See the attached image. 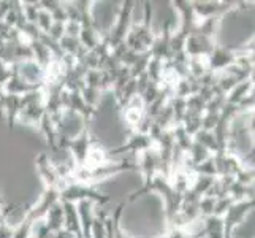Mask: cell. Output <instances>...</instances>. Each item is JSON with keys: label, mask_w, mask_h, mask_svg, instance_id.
<instances>
[{"label": "cell", "mask_w": 255, "mask_h": 238, "mask_svg": "<svg viewBox=\"0 0 255 238\" xmlns=\"http://www.w3.org/2000/svg\"><path fill=\"white\" fill-rule=\"evenodd\" d=\"M46 219H45V223H46V227H48V231L49 234H57L60 232L64 229V208H62V204H54L49 210H48V213L45 215Z\"/></svg>", "instance_id": "obj_1"}]
</instances>
